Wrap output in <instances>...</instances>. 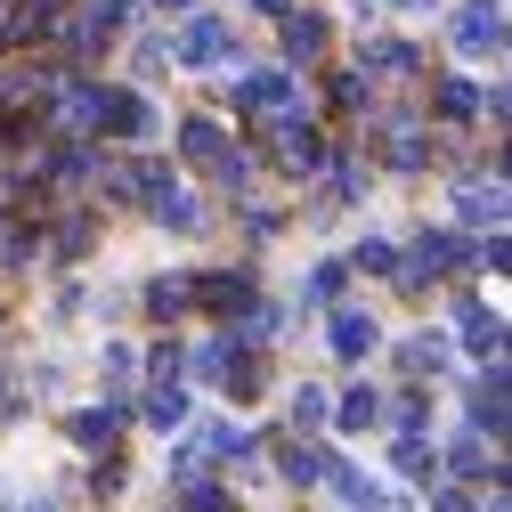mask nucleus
I'll list each match as a JSON object with an SVG mask.
<instances>
[{
    "label": "nucleus",
    "mask_w": 512,
    "mask_h": 512,
    "mask_svg": "<svg viewBox=\"0 0 512 512\" xmlns=\"http://www.w3.org/2000/svg\"><path fill=\"white\" fill-rule=\"evenodd\" d=\"M334 350H342V358H366V350H374V317H366V309H342V317H334Z\"/></svg>",
    "instance_id": "obj_1"
},
{
    "label": "nucleus",
    "mask_w": 512,
    "mask_h": 512,
    "mask_svg": "<svg viewBox=\"0 0 512 512\" xmlns=\"http://www.w3.org/2000/svg\"><path fill=\"white\" fill-rule=\"evenodd\" d=\"M407 366H415V374H439V366H447V350H439V334H415V350H407Z\"/></svg>",
    "instance_id": "obj_11"
},
{
    "label": "nucleus",
    "mask_w": 512,
    "mask_h": 512,
    "mask_svg": "<svg viewBox=\"0 0 512 512\" xmlns=\"http://www.w3.org/2000/svg\"><path fill=\"white\" fill-rule=\"evenodd\" d=\"M464 334H472V350H488V358H496V342H504V317H488V309H464Z\"/></svg>",
    "instance_id": "obj_7"
},
{
    "label": "nucleus",
    "mask_w": 512,
    "mask_h": 512,
    "mask_svg": "<svg viewBox=\"0 0 512 512\" xmlns=\"http://www.w3.org/2000/svg\"><path fill=\"white\" fill-rule=\"evenodd\" d=\"M399 472H407V480H431V456H423V447H415V439L399 447Z\"/></svg>",
    "instance_id": "obj_14"
},
{
    "label": "nucleus",
    "mask_w": 512,
    "mask_h": 512,
    "mask_svg": "<svg viewBox=\"0 0 512 512\" xmlns=\"http://www.w3.org/2000/svg\"><path fill=\"white\" fill-rule=\"evenodd\" d=\"M472 423H480V431H504V374H488V382H480V399H472Z\"/></svg>",
    "instance_id": "obj_4"
},
{
    "label": "nucleus",
    "mask_w": 512,
    "mask_h": 512,
    "mask_svg": "<svg viewBox=\"0 0 512 512\" xmlns=\"http://www.w3.org/2000/svg\"><path fill=\"white\" fill-rule=\"evenodd\" d=\"M285 49H293V57H317V49H326V25H309V17L285 25Z\"/></svg>",
    "instance_id": "obj_9"
},
{
    "label": "nucleus",
    "mask_w": 512,
    "mask_h": 512,
    "mask_svg": "<svg viewBox=\"0 0 512 512\" xmlns=\"http://www.w3.org/2000/svg\"><path fill=\"white\" fill-rule=\"evenodd\" d=\"M496 33H504V25H496V0H480V9L456 25V41H464V49H496Z\"/></svg>",
    "instance_id": "obj_2"
},
{
    "label": "nucleus",
    "mask_w": 512,
    "mask_h": 512,
    "mask_svg": "<svg viewBox=\"0 0 512 512\" xmlns=\"http://www.w3.org/2000/svg\"><path fill=\"white\" fill-rule=\"evenodd\" d=\"M147 423H155V431H179V423H187V391H155V399H147Z\"/></svg>",
    "instance_id": "obj_5"
},
{
    "label": "nucleus",
    "mask_w": 512,
    "mask_h": 512,
    "mask_svg": "<svg viewBox=\"0 0 512 512\" xmlns=\"http://www.w3.org/2000/svg\"><path fill=\"white\" fill-rule=\"evenodd\" d=\"M187 155H196V163H220V131H212V122H196V131H187Z\"/></svg>",
    "instance_id": "obj_13"
},
{
    "label": "nucleus",
    "mask_w": 512,
    "mask_h": 512,
    "mask_svg": "<svg viewBox=\"0 0 512 512\" xmlns=\"http://www.w3.org/2000/svg\"><path fill=\"white\" fill-rule=\"evenodd\" d=\"M285 163H293V171H317L326 155H317V139H309V131H285Z\"/></svg>",
    "instance_id": "obj_10"
},
{
    "label": "nucleus",
    "mask_w": 512,
    "mask_h": 512,
    "mask_svg": "<svg viewBox=\"0 0 512 512\" xmlns=\"http://www.w3.org/2000/svg\"><path fill=\"white\" fill-rule=\"evenodd\" d=\"M464 220H504V187H464Z\"/></svg>",
    "instance_id": "obj_6"
},
{
    "label": "nucleus",
    "mask_w": 512,
    "mask_h": 512,
    "mask_svg": "<svg viewBox=\"0 0 512 512\" xmlns=\"http://www.w3.org/2000/svg\"><path fill=\"white\" fill-rule=\"evenodd\" d=\"M342 504H350V512H391V496H382V488H366L358 472H342Z\"/></svg>",
    "instance_id": "obj_8"
},
{
    "label": "nucleus",
    "mask_w": 512,
    "mask_h": 512,
    "mask_svg": "<svg viewBox=\"0 0 512 512\" xmlns=\"http://www.w3.org/2000/svg\"><path fill=\"white\" fill-rule=\"evenodd\" d=\"M220 49H228L220 17H204V25H187V41H179V57H196V66H204V57H220Z\"/></svg>",
    "instance_id": "obj_3"
},
{
    "label": "nucleus",
    "mask_w": 512,
    "mask_h": 512,
    "mask_svg": "<svg viewBox=\"0 0 512 512\" xmlns=\"http://www.w3.org/2000/svg\"><path fill=\"white\" fill-rule=\"evenodd\" d=\"M374 407H382L374 391H350V399H342V423H350V431H366V423H374Z\"/></svg>",
    "instance_id": "obj_12"
}]
</instances>
